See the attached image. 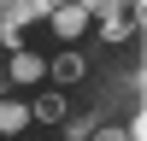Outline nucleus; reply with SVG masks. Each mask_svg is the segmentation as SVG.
<instances>
[{
	"label": "nucleus",
	"instance_id": "f257e3e1",
	"mask_svg": "<svg viewBox=\"0 0 147 141\" xmlns=\"http://www.w3.org/2000/svg\"><path fill=\"white\" fill-rule=\"evenodd\" d=\"M141 18H147V6H124V0H118V6L100 12V35H106V41H124V35L141 30Z\"/></svg>",
	"mask_w": 147,
	"mask_h": 141
},
{
	"label": "nucleus",
	"instance_id": "f03ea898",
	"mask_svg": "<svg viewBox=\"0 0 147 141\" xmlns=\"http://www.w3.org/2000/svg\"><path fill=\"white\" fill-rule=\"evenodd\" d=\"M88 18H94V0H82V6H53V30L65 35V41L88 30Z\"/></svg>",
	"mask_w": 147,
	"mask_h": 141
},
{
	"label": "nucleus",
	"instance_id": "7ed1b4c3",
	"mask_svg": "<svg viewBox=\"0 0 147 141\" xmlns=\"http://www.w3.org/2000/svg\"><path fill=\"white\" fill-rule=\"evenodd\" d=\"M30 117H35V112H30L24 100H0V135H18Z\"/></svg>",
	"mask_w": 147,
	"mask_h": 141
},
{
	"label": "nucleus",
	"instance_id": "20e7f679",
	"mask_svg": "<svg viewBox=\"0 0 147 141\" xmlns=\"http://www.w3.org/2000/svg\"><path fill=\"white\" fill-rule=\"evenodd\" d=\"M12 77H18V82H41V77H47V59H35V53H12Z\"/></svg>",
	"mask_w": 147,
	"mask_h": 141
},
{
	"label": "nucleus",
	"instance_id": "39448f33",
	"mask_svg": "<svg viewBox=\"0 0 147 141\" xmlns=\"http://www.w3.org/2000/svg\"><path fill=\"white\" fill-rule=\"evenodd\" d=\"M12 12V23H18V30H24V23H35V18H53V6H47V0H18V6H6Z\"/></svg>",
	"mask_w": 147,
	"mask_h": 141
},
{
	"label": "nucleus",
	"instance_id": "423d86ee",
	"mask_svg": "<svg viewBox=\"0 0 147 141\" xmlns=\"http://www.w3.org/2000/svg\"><path fill=\"white\" fill-rule=\"evenodd\" d=\"M82 70H88V65H82V53H59V59H53V82H77Z\"/></svg>",
	"mask_w": 147,
	"mask_h": 141
},
{
	"label": "nucleus",
	"instance_id": "0eeeda50",
	"mask_svg": "<svg viewBox=\"0 0 147 141\" xmlns=\"http://www.w3.org/2000/svg\"><path fill=\"white\" fill-rule=\"evenodd\" d=\"M0 47H12V53H24V41H18V23H12V12H0Z\"/></svg>",
	"mask_w": 147,
	"mask_h": 141
},
{
	"label": "nucleus",
	"instance_id": "6e6552de",
	"mask_svg": "<svg viewBox=\"0 0 147 141\" xmlns=\"http://www.w3.org/2000/svg\"><path fill=\"white\" fill-rule=\"evenodd\" d=\"M30 112H35V117H41V124H59V117H65V100H35V106H30Z\"/></svg>",
	"mask_w": 147,
	"mask_h": 141
},
{
	"label": "nucleus",
	"instance_id": "1a4fd4ad",
	"mask_svg": "<svg viewBox=\"0 0 147 141\" xmlns=\"http://www.w3.org/2000/svg\"><path fill=\"white\" fill-rule=\"evenodd\" d=\"M65 135H71V141H88V135H94V124H88V117H71V124H65Z\"/></svg>",
	"mask_w": 147,
	"mask_h": 141
},
{
	"label": "nucleus",
	"instance_id": "9d476101",
	"mask_svg": "<svg viewBox=\"0 0 147 141\" xmlns=\"http://www.w3.org/2000/svg\"><path fill=\"white\" fill-rule=\"evenodd\" d=\"M129 141H147V112L136 117V124H129Z\"/></svg>",
	"mask_w": 147,
	"mask_h": 141
},
{
	"label": "nucleus",
	"instance_id": "9b49d317",
	"mask_svg": "<svg viewBox=\"0 0 147 141\" xmlns=\"http://www.w3.org/2000/svg\"><path fill=\"white\" fill-rule=\"evenodd\" d=\"M94 141H129V129H100Z\"/></svg>",
	"mask_w": 147,
	"mask_h": 141
}]
</instances>
